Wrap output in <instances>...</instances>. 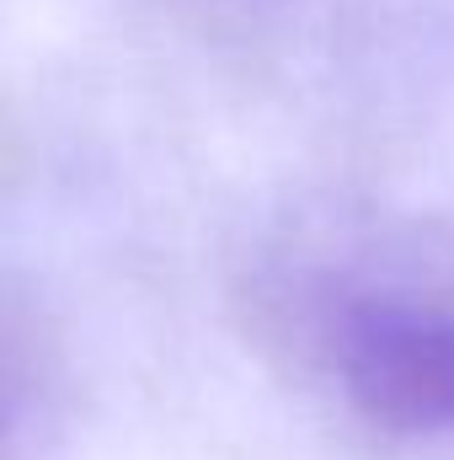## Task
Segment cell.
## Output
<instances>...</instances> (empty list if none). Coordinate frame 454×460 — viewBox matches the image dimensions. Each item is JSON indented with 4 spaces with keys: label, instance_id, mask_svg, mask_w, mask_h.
Here are the masks:
<instances>
[{
    "label": "cell",
    "instance_id": "cell-2",
    "mask_svg": "<svg viewBox=\"0 0 454 460\" xmlns=\"http://www.w3.org/2000/svg\"><path fill=\"white\" fill-rule=\"evenodd\" d=\"M48 402V343L32 305L0 279V460H16Z\"/></svg>",
    "mask_w": 454,
    "mask_h": 460
},
{
    "label": "cell",
    "instance_id": "cell-1",
    "mask_svg": "<svg viewBox=\"0 0 454 460\" xmlns=\"http://www.w3.org/2000/svg\"><path fill=\"white\" fill-rule=\"evenodd\" d=\"M321 358L342 402L385 434H454V311L401 289H337L321 311Z\"/></svg>",
    "mask_w": 454,
    "mask_h": 460
}]
</instances>
